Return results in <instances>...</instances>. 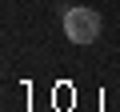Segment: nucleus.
I'll return each mask as SVG.
<instances>
[{
  "instance_id": "nucleus-1",
  "label": "nucleus",
  "mask_w": 120,
  "mask_h": 112,
  "mask_svg": "<svg viewBox=\"0 0 120 112\" xmlns=\"http://www.w3.org/2000/svg\"><path fill=\"white\" fill-rule=\"evenodd\" d=\"M64 36H68L72 44H92V40L100 36V16H96L92 8H84V4L68 8V12H64Z\"/></svg>"
}]
</instances>
